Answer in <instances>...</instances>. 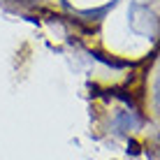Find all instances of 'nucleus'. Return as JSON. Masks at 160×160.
I'll list each match as a JSON object with an SVG mask.
<instances>
[{
    "instance_id": "obj_1",
    "label": "nucleus",
    "mask_w": 160,
    "mask_h": 160,
    "mask_svg": "<svg viewBox=\"0 0 160 160\" xmlns=\"http://www.w3.org/2000/svg\"><path fill=\"white\" fill-rule=\"evenodd\" d=\"M156 107H158V112H160V84L156 86Z\"/></svg>"
}]
</instances>
